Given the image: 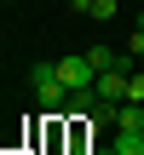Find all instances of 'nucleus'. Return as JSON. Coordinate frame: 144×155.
Listing matches in <instances>:
<instances>
[{
  "label": "nucleus",
  "mask_w": 144,
  "mask_h": 155,
  "mask_svg": "<svg viewBox=\"0 0 144 155\" xmlns=\"http://www.w3.org/2000/svg\"><path fill=\"white\" fill-rule=\"evenodd\" d=\"M29 86H35V98H40V109H63L69 104V86H63V75H58V63H35L29 69Z\"/></svg>",
  "instance_id": "1"
},
{
  "label": "nucleus",
  "mask_w": 144,
  "mask_h": 155,
  "mask_svg": "<svg viewBox=\"0 0 144 155\" xmlns=\"http://www.w3.org/2000/svg\"><path fill=\"white\" fill-rule=\"evenodd\" d=\"M58 75H63V86H69V92H87V86L98 81V69H92V58H87V52L58 58Z\"/></svg>",
  "instance_id": "2"
},
{
  "label": "nucleus",
  "mask_w": 144,
  "mask_h": 155,
  "mask_svg": "<svg viewBox=\"0 0 144 155\" xmlns=\"http://www.w3.org/2000/svg\"><path fill=\"white\" fill-rule=\"evenodd\" d=\"M92 92H98L104 104H121V98H127V63H115V69H104V75L92 81Z\"/></svg>",
  "instance_id": "3"
},
{
  "label": "nucleus",
  "mask_w": 144,
  "mask_h": 155,
  "mask_svg": "<svg viewBox=\"0 0 144 155\" xmlns=\"http://www.w3.org/2000/svg\"><path fill=\"white\" fill-rule=\"evenodd\" d=\"M115 132H144V104H115Z\"/></svg>",
  "instance_id": "4"
},
{
  "label": "nucleus",
  "mask_w": 144,
  "mask_h": 155,
  "mask_svg": "<svg viewBox=\"0 0 144 155\" xmlns=\"http://www.w3.org/2000/svg\"><path fill=\"white\" fill-rule=\"evenodd\" d=\"M115 155H144V132H115Z\"/></svg>",
  "instance_id": "5"
},
{
  "label": "nucleus",
  "mask_w": 144,
  "mask_h": 155,
  "mask_svg": "<svg viewBox=\"0 0 144 155\" xmlns=\"http://www.w3.org/2000/svg\"><path fill=\"white\" fill-rule=\"evenodd\" d=\"M87 58H92V69H98V75H104V69H115V63H121V58H115V52H110V46H92V52H87Z\"/></svg>",
  "instance_id": "6"
},
{
  "label": "nucleus",
  "mask_w": 144,
  "mask_h": 155,
  "mask_svg": "<svg viewBox=\"0 0 144 155\" xmlns=\"http://www.w3.org/2000/svg\"><path fill=\"white\" fill-rule=\"evenodd\" d=\"M115 12H121V6H115V0H92V12H87V17H92V23H110V17H115Z\"/></svg>",
  "instance_id": "7"
},
{
  "label": "nucleus",
  "mask_w": 144,
  "mask_h": 155,
  "mask_svg": "<svg viewBox=\"0 0 144 155\" xmlns=\"http://www.w3.org/2000/svg\"><path fill=\"white\" fill-rule=\"evenodd\" d=\"M121 104H144V69L127 75V98H121Z\"/></svg>",
  "instance_id": "8"
},
{
  "label": "nucleus",
  "mask_w": 144,
  "mask_h": 155,
  "mask_svg": "<svg viewBox=\"0 0 144 155\" xmlns=\"http://www.w3.org/2000/svg\"><path fill=\"white\" fill-rule=\"evenodd\" d=\"M92 155H115V150H92Z\"/></svg>",
  "instance_id": "9"
},
{
  "label": "nucleus",
  "mask_w": 144,
  "mask_h": 155,
  "mask_svg": "<svg viewBox=\"0 0 144 155\" xmlns=\"http://www.w3.org/2000/svg\"><path fill=\"white\" fill-rule=\"evenodd\" d=\"M139 29H144V12H139Z\"/></svg>",
  "instance_id": "10"
}]
</instances>
